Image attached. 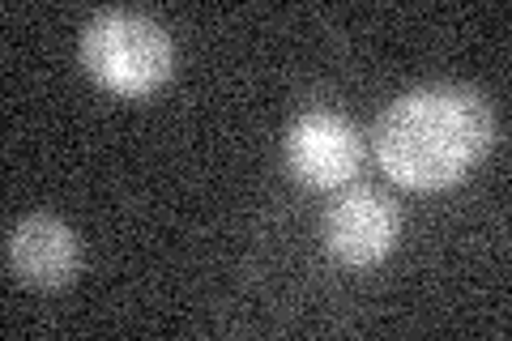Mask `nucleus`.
<instances>
[{
    "label": "nucleus",
    "mask_w": 512,
    "mask_h": 341,
    "mask_svg": "<svg viewBox=\"0 0 512 341\" xmlns=\"http://www.w3.org/2000/svg\"><path fill=\"white\" fill-rule=\"evenodd\" d=\"M495 145V116L474 90L427 86L376 120L372 150L393 184L436 192L466 175Z\"/></svg>",
    "instance_id": "obj_1"
},
{
    "label": "nucleus",
    "mask_w": 512,
    "mask_h": 341,
    "mask_svg": "<svg viewBox=\"0 0 512 341\" xmlns=\"http://www.w3.org/2000/svg\"><path fill=\"white\" fill-rule=\"evenodd\" d=\"M86 73L120 99H146L171 77V39L146 13H99L82 35Z\"/></svg>",
    "instance_id": "obj_2"
},
{
    "label": "nucleus",
    "mask_w": 512,
    "mask_h": 341,
    "mask_svg": "<svg viewBox=\"0 0 512 341\" xmlns=\"http://www.w3.org/2000/svg\"><path fill=\"white\" fill-rule=\"evenodd\" d=\"M325 243L350 269H372L397 243V209L384 192L355 184L325 214Z\"/></svg>",
    "instance_id": "obj_3"
},
{
    "label": "nucleus",
    "mask_w": 512,
    "mask_h": 341,
    "mask_svg": "<svg viewBox=\"0 0 512 341\" xmlns=\"http://www.w3.org/2000/svg\"><path fill=\"white\" fill-rule=\"evenodd\" d=\"M286 162L303 184L312 188H342L355 180L363 162V141L355 124L338 111H308L286 133Z\"/></svg>",
    "instance_id": "obj_4"
},
{
    "label": "nucleus",
    "mask_w": 512,
    "mask_h": 341,
    "mask_svg": "<svg viewBox=\"0 0 512 341\" xmlns=\"http://www.w3.org/2000/svg\"><path fill=\"white\" fill-rule=\"evenodd\" d=\"M5 252H9V269L26 286H39V290L64 286L77 273V261H82L73 231L52 214H30L22 222H13Z\"/></svg>",
    "instance_id": "obj_5"
}]
</instances>
